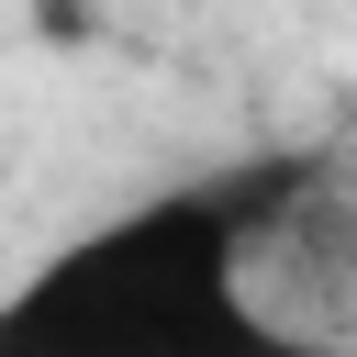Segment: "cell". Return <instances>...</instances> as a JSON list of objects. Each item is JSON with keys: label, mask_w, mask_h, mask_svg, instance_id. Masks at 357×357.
Wrapping results in <instances>:
<instances>
[{"label": "cell", "mask_w": 357, "mask_h": 357, "mask_svg": "<svg viewBox=\"0 0 357 357\" xmlns=\"http://www.w3.org/2000/svg\"><path fill=\"white\" fill-rule=\"evenodd\" d=\"M312 190V156L178 178L89 234H67L22 290H0V357H335L245 290L257 234Z\"/></svg>", "instance_id": "obj_1"}]
</instances>
